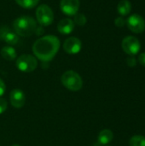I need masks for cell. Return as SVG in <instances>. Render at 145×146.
Instances as JSON below:
<instances>
[{
	"instance_id": "obj_1",
	"label": "cell",
	"mask_w": 145,
	"mask_h": 146,
	"mask_svg": "<svg viewBox=\"0 0 145 146\" xmlns=\"http://www.w3.org/2000/svg\"><path fill=\"white\" fill-rule=\"evenodd\" d=\"M60 40L54 35H46L36 40L32 45L34 56L42 62L51 61L60 49Z\"/></svg>"
},
{
	"instance_id": "obj_2",
	"label": "cell",
	"mask_w": 145,
	"mask_h": 146,
	"mask_svg": "<svg viewBox=\"0 0 145 146\" xmlns=\"http://www.w3.org/2000/svg\"><path fill=\"white\" fill-rule=\"evenodd\" d=\"M13 28L18 36L28 37L31 36L37 30L36 21L28 15L20 16L13 22Z\"/></svg>"
},
{
	"instance_id": "obj_3",
	"label": "cell",
	"mask_w": 145,
	"mask_h": 146,
	"mask_svg": "<svg viewBox=\"0 0 145 146\" xmlns=\"http://www.w3.org/2000/svg\"><path fill=\"white\" fill-rule=\"evenodd\" d=\"M62 84L72 92L79 91L83 86V80L80 75L73 70L66 71L61 78Z\"/></svg>"
},
{
	"instance_id": "obj_4",
	"label": "cell",
	"mask_w": 145,
	"mask_h": 146,
	"mask_svg": "<svg viewBox=\"0 0 145 146\" xmlns=\"http://www.w3.org/2000/svg\"><path fill=\"white\" fill-rule=\"evenodd\" d=\"M17 68L24 73H31L38 67V61L35 56L29 54H23L16 59Z\"/></svg>"
},
{
	"instance_id": "obj_5",
	"label": "cell",
	"mask_w": 145,
	"mask_h": 146,
	"mask_svg": "<svg viewBox=\"0 0 145 146\" xmlns=\"http://www.w3.org/2000/svg\"><path fill=\"white\" fill-rule=\"evenodd\" d=\"M36 19L41 27H48L54 21L52 9L46 4H41L36 9Z\"/></svg>"
},
{
	"instance_id": "obj_6",
	"label": "cell",
	"mask_w": 145,
	"mask_h": 146,
	"mask_svg": "<svg viewBox=\"0 0 145 146\" xmlns=\"http://www.w3.org/2000/svg\"><path fill=\"white\" fill-rule=\"evenodd\" d=\"M121 45H122L123 50L126 54H128L132 56L138 54L140 50V48H141V44H140L139 40L133 36L126 37L122 40Z\"/></svg>"
},
{
	"instance_id": "obj_7",
	"label": "cell",
	"mask_w": 145,
	"mask_h": 146,
	"mask_svg": "<svg viewBox=\"0 0 145 146\" xmlns=\"http://www.w3.org/2000/svg\"><path fill=\"white\" fill-rule=\"evenodd\" d=\"M126 24L128 28L136 33H143L145 29L144 19L138 14H134L129 16L126 21Z\"/></svg>"
},
{
	"instance_id": "obj_8",
	"label": "cell",
	"mask_w": 145,
	"mask_h": 146,
	"mask_svg": "<svg viewBox=\"0 0 145 146\" xmlns=\"http://www.w3.org/2000/svg\"><path fill=\"white\" fill-rule=\"evenodd\" d=\"M79 0H61V10L68 16H74L79 9Z\"/></svg>"
},
{
	"instance_id": "obj_9",
	"label": "cell",
	"mask_w": 145,
	"mask_h": 146,
	"mask_svg": "<svg viewBox=\"0 0 145 146\" xmlns=\"http://www.w3.org/2000/svg\"><path fill=\"white\" fill-rule=\"evenodd\" d=\"M64 50L70 55L78 54L82 49V43L79 38L76 37H70L63 43Z\"/></svg>"
},
{
	"instance_id": "obj_10",
	"label": "cell",
	"mask_w": 145,
	"mask_h": 146,
	"mask_svg": "<svg viewBox=\"0 0 145 146\" xmlns=\"http://www.w3.org/2000/svg\"><path fill=\"white\" fill-rule=\"evenodd\" d=\"M9 100L11 105L16 109L22 108L26 102V96L24 92L20 89H14L10 92Z\"/></svg>"
},
{
	"instance_id": "obj_11",
	"label": "cell",
	"mask_w": 145,
	"mask_h": 146,
	"mask_svg": "<svg viewBox=\"0 0 145 146\" xmlns=\"http://www.w3.org/2000/svg\"><path fill=\"white\" fill-rule=\"evenodd\" d=\"M0 39L9 44H15L19 42V36L7 27H0Z\"/></svg>"
},
{
	"instance_id": "obj_12",
	"label": "cell",
	"mask_w": 145,
	"mask_h": 146,
	"mask_svg": "<svg viewBox=\"0 0 145 146\" xmlns=\"http://www.w3.org/2000/svg\"><path fill=\"white\" fill-rule=\"evenodd\" d=\"M75 27V24L73 20L65 18L61 20L58 24H57V30L60 33L63 35H68L70 34Z\"/></svg>"
},
{
	"instance_id": "obj_13",
	"label": "cell",
	"mask_w": 145,
	"mask_h": 146,
	"mask_svg": "<svg viewBox=\"0 0 145 146\" xmlns=\"http://www.w3.org/2000/svg\"><path fill=\"white\" fill-rule=\"evenodd\" d=\"M114 139V133L109 129H103L102 130L97 137V141L100 145L105 146L109 144Z\"/></svg>"
},
{
	"instance_id": "obj_14",
	"label": "cell",
	"mask_w": 145,
	"mask_h": 146,
	"mask_svg": "<svg viewBox=\"0 0 145 146\" xmlns=\"http://www.w3.org/2000/svg\"><path fill=\"white\" fill-rule=\"evenodd\" d=\"M1 56L7 61H13L16 58V50L10 45L3 46L1 49Z\"/></svg>"
},
{
	"instance_id": "obj_15",
	"label": "cell",
	"mask_w": 145,
	"mask_h": 146,
	"mask_svg": "<svg viewBox=\"0 0 145 146\" xmlns=\"http://www.w3.org/2000/svg\"><path fill=\"white\" fill-rule=\"evenodd\" d=\"M117 10L121 15H127L132 10V4L128 0H121L118 3Z\"/></svg>"
},
{
	"instance_id": "obj_16",
	"label": "cell",
	"mask_w": 145,
	"mask_h": 146,
	"mask_svg": "<svg viewBox=\"0 0 145 146\" xmlns=\"http://www.w3.org/2000/svg\"><path fill=\"white\" fill-rule=\"evenodd\" d=\"M18 5L24 9H32L38 5L39 0H15Z\"/></svg>"
},
{
	"instance_id": "obj_17",
	"label": "cell",
	"mask_w": 145,
	"mask_h": 146,
	"mask_svg": "<svg viewBox=\"0 0 145 146\" xmlns=\"http://www.w3.org/2000/svg\"><path fill=\"white\" fill-rule=\"evenodd\" d=\"M130 146H145V137L142 135H135L130 139Z\"/></svg>"
},
{
	"instance_id": "obj_18",
	"label": "cell",
	"mask_w": 145,
	"mask_h": 146,
	"mask_svg": "<svg viewBox=\"0 0 145 146\" xmlns=\"http://www.w3.org/2000/svg\"><path fill=\"white\" fill-rule=\"evenodd\" d=\"M87 21V19L85 17V15L84 14H81V13H77L75 15H74V20H73V22L74 24H76L77 26L79 27H83L85 25Z\"/></svg>"
},
{
	"instance_id": "obj_19",
	"label": "cell",
	"mask_w": 145,
	"mask_h": 146,
	"mask_svg": "<svg viewBox=\"0 0 145 146\" xmlns=\"http://www.w3.org/2000/svg\"><path fill=\"white\" fill-rule=\"evenodd\" d=\"M7 101L4 98H0V115H2L3 113H4L7 110Z\"/></svg>"
},
{
	"instance_id": "obj_20",
	"label": "cell",
	"mask_w": 145,
	"mask_h": 146,
	"mask_svg": "<svg viewBox=\"0 0 145 146\" xmlns=\"http://www.w3.org/2000/svg\"><path fill=\"white\" fill-rule=\"evenodd\" d=\"M126 63H127V65L129 66V67H131V68H132V67H135L136 65H137V61H136V59L133 57V56H130V57H128L127 59H126Z\"/></svg>"
},
{
	"instance_id": "obj_21",
	"label": "cell",
	"mask_w": 145,
	"mask_h": 146,
	"mask_svg": "<svg viewBox=\"0 0 145 146\" xmlns=\"http://www.w3.org/2000/svg\"><path fill=\"white\" fill-rule=\"evenodd\" d=\"M115 25H116L118 27H122L125 25L126 21H125V20H124L122 17H118V18L115 19Z\"/></svg>"
},
{
	"instance_id": "obj_22",
	"label": "cell",
	"mask_w": 145,
	"mask_h": 146,
	"mask_svg": "<svg viewBox=\"0 0 145 146\" xmlns=\"http://www.w3.org/2000/svg\"><path fill=\"white\" fill-rule=\"evenodd\" d=\"M5 90H6V86H5V83L3 82V80L0 78V98L4 94L5 92Z\"/></svg>"
},
{
	"instance_id": "obj_23",
	"label": "cell",
	"mask_w": 145,
	"mask_h": 146,
	"mask_svg": "<svg viewBox=\"0 0 145 146\" xmlns=\"http://www.w3.org/2000/svg\"><path fill=\"white\" fill-rule=\"evenodd\" d=\"M138 62H139V63L142 66L145 67V52H143V53H141L139 55V56H138Z\"/></svg>"
},
{
	"instance_id": "obj_24",
	"label": "cell",
	"mask_w": 145,
	"mask_h": 146,
	"mask_svg": "<svg viewBox=\"0 0 145 146\" xmlns=\"http://www.w3.org/2000/svg\"><path fill=\"white\" fill-rule=\"evenodd\" d=\"M12 146H21V145H13Z\"/></svg>"
}]
</instances>
